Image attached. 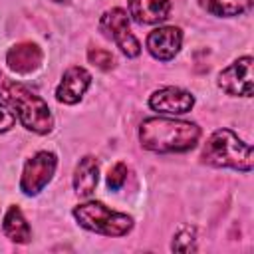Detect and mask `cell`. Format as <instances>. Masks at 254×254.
Returning a JSON list of instances; mask_svg holds the SVG:
<instances>
[{"label": "cell", "instance_id": "5", "mask_svg": "<svg viewBox=\"0 0 254 254\" xmlns=\"http://www.w3.org/2000/svg\"><path fill=\"white\" fill-rule=\"evenodd\" d=\"M56 165H58V157L52 151H38L36 155H32L24 165L20 177V190L26 196H36L52 181L56 173Z\"/></svg>", "mask_w": 254, "mask_h": 254}, {"label": "cell", "instance_id": "1", "mask_svg": "<svg viewBox=\"0 0 254 254\" xmlns=\"http://www.w3.org/2000/svg\"><path fill=\"white\" fill-rule=\"evenodd\" d=\"M200 137V127L192 121L149 117L139 127V141L153 153H185L190 151Z\"/></svg>", "mask_w": 254, "mask_h": 254}, {"label": "cell", "instance_id": "18", "mask_svg": "<svg viewBox=\"0 0 254 254\" xmlns=\"http://www.w3.org/2000/svg\"><path fill=\"white\" fill-rule=\"evenodd\" d=\"M127 181V165L125 163H115L109 173H107V187L111 190H119Z\"/></svg>", "mask_w": 254, "mask_h": 254}, {"label": "cell", "instance_id": "13", "mask_svg": "<svg viewBox=\"0 0 254 254\" xmlns=\"http://www.w3.org/2000/svg\"><path fill=\"white\" fill-rule=\"evenodd\" d=\"M99 181V165L95 161V157L85 155L83 159H79L75 173H73V189L79 196H89Z\"/></svg>", "mask_w": 254, "mask_h": 254}, {"label": "cell", "instance_id": "10", "mask_svg": "<svg viewBox=\"0 0 254 254\" xmlns=\"http://www.w3.org/2000/svg\"><path fill=\"white\" fill-rule=\"evenodd\" d=\"M89 83H91V73L85 67L73 65V67L64 71L62 81H60V85L56 89V99L60 103L73 105L83 97V93L87 91Z\"/></svg>", "mask_w": 254, "mask_h": 254}, {"label": "cell", "instance_id": "2", "mask_svg": "<svg viewBox=\"0 0 254 254\" xmlns=\"http://www.w3.org/2000/svg\"><path fill=\"white\" fill-rule=\"evenodd\" d=\"M0 91H2V99L14 107L20 123L26 129H30L38 135H46L52 131V127H54L52 111H50L48 103L40 95H36L30 87H26L24 83L6 79L2 83Z\"/></svg>", "mask_w": 254, "mask_h": 254}, {"label": "cell", "instance_id": "17", "mask_svg": "<svg viewBox=\"0 0 254 254\" xmlns=\"http://www.w3.org/2000/svg\"><path fill=\"white\" fill-rule=\"evenodd\" d=\"M87 60H89L95 67H99V69H111V67H113V62H115L113 56H111V52L101 50V48H89Z\"/></svg>", "mask_w": 254, "mask_h": 254}, {"label": "cell", "instance_id": "4", "mask_svg": "<svg viewBox=\"0 0 254 254\" xmlns=\"http://www.w3.org/2000/svg\"><path fill=\"white\" fill-rule=\"evenodd\" d=\"M73 216L85 230L103 236H125L133 228V218L125 212H115L99 200H89L73 208Z\"/></svg>", "mask_w": 254, "mask_h": 254}, {"label": "cell", "instance_id": "20", "mask_svg": "<svg viewBox=\"0 0 254 254\" xmlns=\"http://www.w3.org/2000/svg\"><path fill=\"white\" fill-rule=\"evenodd\" d=\"M54 2H69V0H54Z\"/></svg>", "mask_w": 254, "mask_h": 254}, {"label": "cell", "instance_id": "8", "mask_svg": "<svg viewBox=\"0 0 254 254\" xmlns=\"http://www.w3.org/2000/svg\"><path fill=\"white\" fill-rule=\"evenodd\" d=\"M192 105H194V95L181 87H163L149 97V107L153 111L169 113V115H183L190 111Z\"/></svg>", "mask_w": 254, "mask_h": 254}, {"label": "cell", "instance_id": "14", "mask_svg": "<svg viewBox=\"0 0 254 254\" xmlns=\"http://www.w3.org/2000/svg\"><path fill=\"white\" fill-rule=\"evenodd\" d=\"M2 230H4V234H6L12 242L26 244V242L32 240V228H30V224L26 222L22 210H20L16 204L8 206V210H6V214H4V220H2Z\"/></svg>", "mask_w": 254, "mask_h": 254}, {"label": "cell", "instance_id": "9", "mask_svg": "<svg viewBox=\"0 0 254 254\" xmlns=\"http://www.w3.org/2000/svg\"><path fill=\"white\" fill-rule=\"evenodd\" d=\"M183 44V32L177 26H161L155 28L147 36V50L155 60L169 62L173 60Z\"/></svg>", "mask_w": 254, "mask_h": 254}, {"label": "cell", "instance_id": "15", "mask_svg": "<svg viewBox=\"0 0 254 254\" xmlns=\"http://www.w3.org/2000/svg\"><path fill=\"white\" fill-rule=\"evenodd\" d=\"M202 10H206L212 16L220 18H230V16H240L250 10L252 0H196Z\"/></svg>", "mask_w": 254, "mask_h": 254}, {"label": "cell", "instance_id": "7", "mask_svg": "<svg viewBox=\"0 0 254 254\" xmlns=\"http://www.w3.org/2000/svg\"><path fill=\"white\" fill-rule=\"evenodd\" d=\"M218 87L228 95H252V58L244 56L218 73Z\"/></svg>", "mask_w": 254, "mask_h": 254}, {"label": "cell", "instance_id": "6", "mask_svg": "<svg viewBox=\"0 0 254 254\" xmlns=\"http://www.w3.org/2000/svg\"><path fill=\"white\" fill-rule=\"evenodd\" d=\"M99 30L109 40H113L117 44V48L127 58H137L141 54V44L129 28V16L125 10H121V8L107 10L99 20Z\"/></svg>", "mask_w": 254, "mask_h": 254}, {"label": "cell", "instance_id": "16", "mask_svg": "<svg viewBox=\"0 0 254 254\" xmlns=\"http://www.w3.org/2000/svg\"><path fill=\"white\" fill-rule=\"evenodd\" d=\"M175 252H194L196 250V230L194 226H183L171 244Z\"/></svg>", "mask_w": 254, "mask_h": 254}, {"label": "cell", "instance_id": "19", "mask_svg": "<svg viewBox=\"0 0 254 254\" xmlns=\"http://www.w3.org/2000/svg\"><path fill=\"white\" fill-rule=\"evenodd\" d=\"M16 123V113L10 111L2 101H0V133H6L14 127Z\"/></svg>", "mask_w": 254, "mask_h": 254}, {"label": "cell", "instance_id": "3", "mask_svg": "<svg viewBox=\"0 0 254 254\" xmlns=\"http://www.w3.org/2000/svg\"><path fill=\"white\" fill-rule=\"evenodd\" d=\"M202 161L216 169L252 171V147L230 129H216L202 147Z\"/></svg>", "mask_w": 254, "mask_h": 254}, {"label": "cell", "instance_id": "11", "mask_svg": "<svg viewBox=\"0 0 254 254\" xmlns=\"http://www.w3.org/2000/svg\"><path fill=\"white\" fill-rule=\"evenodd\" d=\"M42 50L34 42L14 44L6 54V64L16 73H32L42 65Z\"/></svg>", "mask_w": 254, "mask_h": 254}, {"label": "cell", "instance_id": "12", "mask_svg": "<svg viewBox=\"0 0 254 254\" xmlns=\"http://www.w3.org/2000/svg\"><path fill=\"white\" fill-rule=\"evenodd\" d=\"M171 0H129V16L137 24H159L169 18Z\"/></svg>", "mask_w": 254, "mask_h": 254}]
</instances>
